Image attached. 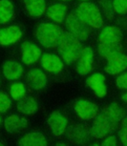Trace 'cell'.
I'll list each match as a JSON object with an SVG mask.
<instances>
[{"label":"cell","instance_id":"1","mask_svg":"<svg viewBox=\"0 0 127 146\" xmlns=\"http://www.w3.org/2000/svg\"><path fill=\"white\" fill-rule=\"evenodd\" d=\"M125 117V110L117 102L110 103L104 107L95 118L90 129L91 136L95 139H102L113 133L118 128L120 121Z\"/></svg>","mask_w":127,"mask_h":146},{"label":"cell","instance_id":"2","mask_svg":"<svg viewBox=\"0 0 127 146\" xmlns=\"http://www.w3.org/2000/svg\"><path fill=\"white\" fill-rule=\"evenodd\" d=\"M57 50L63 61L66 64L70 65L78 61L83 48L78 38H76L69 32H62L57 44Z\"/></svg>","mask_w":127,"mask_h":146},{"label":"cell","instance_id":"3","mask_svg":"<svg viewBox=\"0 0 127 146\" xmlns=\"http://www.w3.org/2000/svg\"><path fill=\"white\" fill-rule=\"evenodd\" d=\"M62 35L61 29L57 24L43 23L38 24L35 30V36L37 40L45 48H55L57 47L59 38Z\"/></svg>","mask_w":127,"mask_h":146},{"label":"cell","instance_id":"4","mask_svg":"<svg viewBox=\"0 0 127 146\" xmlns=\"http://www.w3.org/2000/svg\"><path fill=\"white\" fill-rule=\"evenodd\" d=\"M66 28L74 35L76 38H78L80 41H85L88 39L90 35V26H88L85 22L82 20V18L79 16L78 10H74L69 13L65 20Z\"/></svg>","mask_w":127,"mask_h":146},{"label":"cell","instance_id":"5","mask_svg":"<svg viewBox=\"0 0 127 146\" xmlns=\"http://www.w3.org/2000/svg\"><path fill=\"white\" fill-rule=\"evenodd\" d=\"M79 16L88 26L99 29L103 26V18L98 7L92 2H82L78 9Z\"/></svg>","mask_w":127,"mask_h":146},{"label":"cell","instance_id":"6","mask_svg":"<svg viewBox=\"0 0 127 146\" xmlns=\"http://www.w3.org/2000/svg\"><path fill=\"white\" fill-rule=\"evenodd\" d=\"M74 112L82 120L95 119L99 114L98 107L95 103L86 100H79L74 103Z\"/></svg>","mask_w":127,"mask_h":146},{"label":"cell","instance_id":"7","mask_svg":"<svg viewBox=\"0 0 127 146\" xmlns=\"http://www.w3.org/2000/svg\"><path fill=\"white\" fill-rule=\"evenodd\" d=\"M91 132L84 125H72L67 130V137L71 143L84 145L90 141Z\"/></svg>","mask_w":127,"mask_h":146},{"label":"cell","instance_id":"8","mask_svg":"<svg viewBox=\"0 0 127 146\" xmlns=\"http://www.w3.org/2000/svg\"><path fill=\"white\" fill-rule=\"evenodd\" d=\"M21 52V60L24 64L32 65L38 61V59L41 56V50L39 47L37 46L34 43L25 41L20 46Z\"/></svg>","mask_w":127,"mask_h":146},{"label":"cell","instance_id":"9","mask_svg":"<svg viewBox=\"0 0 127 146\" xmlns=\"http://www.w3.org/2000/svg\"><path fill=\"white\" fill-rule=\"evenodd\" d=\"M94 69V52L89 47L83 48L76 63V72L80 76H86Z\"/></svg>","mask_w":127,"mask_h":146},{"label":"cell","instance_id":"10","mask_svg":"<svg viewBox=\"0 0 127 146\" xmlns=\"http://www.w3.org/2000/svg\"><path fill=\"white\" fill-rule=\"evenodd\" d=\"M68 120L59 111L53 112L48 119V126L52 134L57 137L63 135L67 130Z\"/></svg>","mask_w":127,"mask_h":146},{"label":"cell","instance_id":"11","mask_svg":"<svg viewBox=\"0 0 127 146\" xmlns=\"http://www.w3.org/2000/svg\"><path fill=\"white\" fill-rule=\"evenodd\" d=\"M40 64L43 69L52 74H57L62 71L63 64L59 56L52 54H44L40 58Z\"/></svg>","mask_w":127,"mask_h":146},{"label":"cell","instance_id":"12","mask_svg":"<svg viewBox=\"0 0 127 146\" xmlns=\"http://www.w3.org/2000/svg\"><path fill=\"white\" fill-rule=\"evenodd\" d=\"M107 61L108 62L104 70L109 75H118L127 69V56L123 54H118Z\"/></svg>","mask_w":127,"mask_h":146},{"label":"cell","instance_id":"13","mask_svg":"<svg viewBox=\"0 0 127 146\" xmlns=\"http://www.w3.org/2000/svg\"><path fill=\"white\" fill-rule=\"evenodd\" d=\"M22 37V31L17 26H10L0 31V44L7 46L20 40Z\"/></svg>","mask_w":127,"mask_h":146},{"label":"cell","instance_id":"14","mask_svg":"<svg viewBox=\"0 0 127 146\" xmlns=\"http://www.w3.org/2000/svg\"><path fill=\"white\" fill-rule=\"evenodd\" d=\"M105 78L102 74H94L86 79L87 86L91 88L99 98H104L107 94V87L104 84Z\"/></svg>","mask_w":127,"mask_h":146},{"label":"cell","instance_id":"15","mask_svg":"<svg viewBox=\"0 0 127 146\" xmlns=\"http://www.w3.org/2000/svg\"><path fill=\"white\" fill-rule=\"evenodd\" d=\"M29 87L32 90L38 91L43 89L47 84V76L39 69H32L27 76Z\"/></svg>","mask_w":127,"mask_h":146},{"label":"cell","instance_id":"16","mask_svg":"<svg viewBox=\"0 0 127 146\" xmlns=\"http://www.w3.org/2000/svg\"><path fill=\"white\" fill-rule=\"evenodd\" d=\"M122 39L121 31L117 27L107 26L98 35V43H116Z\"/></svg>","mask_w":127,"mask_h":146},{"label":"cell","instance_id":"17","mask_svg":"<svg viewBox=\"0 0 127 146\" xmlns=\"http://www.w3.org/2000/svg\"><path fill=\"white\" fill-rule=\"evenodd\" d=\"M3 125L8 133L15 134L26 128L28 125V121L26 118L20 117L17 115H11L5 118Z\"/></svg>","mask_w":127,"mask_h":146},{"label":"cell","instance_id":"18","mask_svg":"<svg viewBox=\"0 0 127 146\" xmlns=\"http://www.w3.org/2000/svg\"><path fill=\"white\" fill-rule=\"evenodd\" d=\"M3 75L9 80H16L23 75V67L15 60H6L2 66Z\"/></svg>","mask_w":127,"mask_h":146},{"label":"cell","instance_id":"19","mask_svg":"<svg viewBox=\"0 0 127 146\" xmlns=\"http://www.w3.org/2000/svg\"><path fill=\"white\" fill-rule=\"evenodd\" d=\"M122 44L120 42L116 43H98V52L99 56L106 58L107 60L112 58L118 54H122Z\"/></svg>","mask_w":127,"mask_h":146},{"label":"cell","instance_id":"20","mask_svg":"<svg viewBox=\"0 0 127 146\" xmlns=\"http://www.w3.org/2000/svg\"><path fill=\"white\" fill-rule=\"evenodd\" d=\"M17 144L23 146H46L48 141L41 133L31 132L22 137L18 140Z\"/></svg>","mask_w":127,"mask_h":146},{"label":"cell","instance_id":"21","mask_svg":"<svg viewBox=\"0 0 127 146\" xmlns=\"http://www.w3.org/2000/svg\"><path fill=\"white\" fill-rule=\"evenodd\" d=\"M25 10L31 17H40L46 11L45 0H24Z\"/></svg>","mask_w":127,"mask_h":146},{"label":"cell","instance_id":"22","mask_svg":"<svg viewBox=\"0 0 127 146\" xmlns=\"http://www.w3.org/2000/svg\"><path fill=\"white\" fill-rule=\"evenodd\" d=\"M18 112L24 115H33L37 111L38 103L37 101L32 96H24L20 100H18L16 104Z\"/></svg>","mask_w":127,"mask_h":146},{"label":"cell","instance_id":"23","mask_svg":"<svg viewBox=\"0 0 127 146\" xmlns=\"http://www.w3.org/2000/svg\"><path fill=\"white\" fill-rule=\"evenodd\" d=\"M66 13H67V7L61 3H57L48 8L47 17L57 23H61L65 19Z\"/></svg>","mask_w":127,"mask_h":146},{"label":"cell","instance_id":"24","mask_svg":"<svg viewBox=\"0 0 127 146\" xmlns=\"http://www.w3.org/2000/svg\"><path fill=\"white\" fill-rule=\"evenodd\" d=\"M15 9L12 2L9 0L0 1V23L6 24L13 18Z\"/></svg>","mask_w":127,"mask_h":146},{"label":"cell","instance_id":"25","mask_svg":"<svg viewBox=\"0 0 127 146\" xmlns=\"http://www.w3.org/2000/svg\"><path fill=\"white\" fill-rule=\"evenodd\" d=\"M10 94L15 100H20L24 96H26V88L22 82L15 81L11 85Z\"/></svg>","mask_w":127,"mask_h":146},{"label":"cell","instance_id":"26","mask_svg":"<svg viewBox=\"0 0 127 146\" xmlns=\"http://www.w3.org/2000/svg\"><path fill=\"white\" fill-rule=\"evenodd\" d=\"M100 7L105 17L107 19H112L115 13L114 7H113V1L111 0H100Z\"/></svg>","mask_w":127,"mask_h":146},{"label":"cell","instance_id":"27","mask_svg":"<svg viewBox=\"0 0 127 146\" xmlns=\"http://www.w3.org/2000/svg\"><path fill=\"white\" fill-rule=\"evenodd\" d=\"M12 106V100H10L9 96L6 93L1 91L0 93V112L3 113L7 112Z\"/></svg>","mask_w":127,"mask_h":146},{"label":"cell","instance_id":"28","mask_svg":"<svg viewBox=\"0 0 127 146\" xmlns=\"http://www.w3.org/2000/svg\"><path fill=\"white\" fill-rule=\"evenodd\" d=\"M113 7L118 15H124L127 13V0H113Z\"/></svg>","mask_w":127,"mask_h":146},{"label":"cell","instance_id":"29","mask_svg":"<svg viewBox=\"0 0 127 146\" xmlns=\"http://www.w3.org/2000/svg\"><path fill=\"white\" fill-rule=\"evenodd\" d=\"M116 85L120 90H127V72L120 74L116 80Z\"/></svg>","mask_w":127,"mask_h":146},{"label":"cell","instance_id":"30","mask_svg":"<svg viewBox=\"0 0 127 146\" xmlns=\"http://www.w3.org/2000/svg\"><path fill=\"white\" fill-rule=\"evenodd\" d=\"M118 137L121 144L127 146V129L120 127V129L118 132Z\"/></svg>","mask_w":127,"mask_h":146},{"label":"cell","instance_id":"31","mask_svg":"<svg viewBox=\"0 0 127 146\" xmlns=\"http://www.w3.org/2000/svg\"><path fill=\"white\" fill-rule=\"evenodd\" d=\"M118 144V137L116 136H109L101 142L102 146H114Z\"/></svg>","mask_w":127,"mask_h":146},{"label":"cell","instance_id":"32","mask_svg":"<svg viewBox=\"0 0 127 146\" xmlns=\"http://www.w3.org/2000/svg\"><path fill=\"white\" fill-rule=\"evenodd\" d=\"M121 127L127 129V117H124L122 121H121Z\"/></svg>","mask_w":127,"mask_h":146},{"label":"cell","instance_id":"33","mask_svg":"<svg viewBox=\"0 0 127 146\" xmlns=\"http://www.w3.org/2000/svg\"><path fill=\"white\" fill-rule=\"evenodd\" d=\"M122 100H123L125 103H127V93H125V94H124V95L122 96Z\"/></svg>","mask_w":127,"mask_h":146},{"label":"cell","instance_id":"34","mask_svg":"<svg viewBox=\"0 0 127 146\" xmlns=\"http://www.w3.org/2000/svg\"><path fill=\"white\" fill-rule=\"evenodd\" d=\"M59 1H62V2H66V1H70V0H59Z\"/></svg>","mask_w":127,"mask_h":146},{"label":"cell","instance_id":"35","mask_svg":"<svg viewBox=\"0 0 127 146\" xmlns=\"http://www.w3.org/2000/svg\"><path fill=\"white\" fill-rule=\"evenodd\" d=\"M79 1H82V2H88L89 0H79Z\"/></svg>","mask_w":127,"mask_h":146}]
</instances>
